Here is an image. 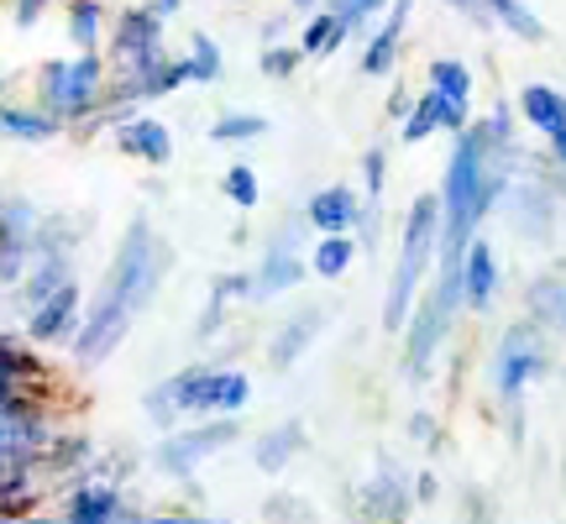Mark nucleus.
Segmentation results:
<instances>
[{"label":"nucleus","mask_w":566,"mask_h":524,"mask_svg":"<svg viewBox=\"0 0 566 524\" xmlns=\"http://www.w3.org/2000/svg\"><path fill=\"white\" fill-rule=\"evenodd\" d=\"M168 273H174V247L163 242V231L147 216H132L111 262H105L101 283H95V294L84 300L80 336L69 346L80 373H95V367H105L122 352L126 336L137 331V321L153 310Z\"/></svg>","instance_id":"1"},{"label":"nucleus","mask_w":566,"mask_h":524,"mask_svg":"<svg viewBox=\"0 0 566 524\" xmlns=\"http://www.w3.org/2000/svg\"><path fill=\"white\" fill-rule=\"evenodd\" d=\"M247 404H252V373L247 367L189 363L142 394V415L158 436H168L189 420H242Z\"/></svg>","instance_id":"2"},{"label":"nucleus","mask_w":566,"mask_h":524,"mask_svg":"<svg viewBox=\"0 0 566 524\" xmlns=\"http://www.w3.org/2000/svg\"><path fill=\"white\" fill-rule=\"evenodd\" d=\"M436 252H441V200L436 195H415L405 210V226H399V258H394V273H388L384 289V315H378L388 336L405 331L424 279L436 273Z\"/></svg>","instance_id":"3"},{"label":"nucleus","mask_w":566,"mask_h":524,"mask_svg":"<svg viewBox=\"0 0 566 524\" xmlns=\"http://www.w3.org/2000/svg\"><path fill=\"white\" fill-rule=\"evenodd\" d=\"M105 84H111L105 53H69V59H42L32 74V95L48 116H59L63 132H80L105 111Z\"/></svg>","instance_id":"4"},{"label":"nucleus","mask_w":566,"mask_h":524,"mask_svg":"<svg viewBox=\"0 0 566 524\" xmlns=\"http://www.w3.org/2000/svg\"><path fill=\"white\" fill-rule=\"evenodd\" d=\"M59 430L63 425L53 415V384L0 399V472L6 467H38L42 472V451L53 446Z\"/></svg>","instance_id":"5"},{"label":"nucleus","mask_w":566,"mask_h":524,"mask_svg":"<svg viewBox=\"0 0 566 524\" xmlns=\"http://www.w3.org/2000/svg\"><path fill=\"white\" fill-rule=\"evenodd\" d=\"M551 336L541 325L520 315L514 325H504V336L493 346V363H488V378H493V394L504 399V409L525 404V388L551 378Z\"/></svg>","instance_id":"6"},{"label":"nucleus","mask_w":566,"mask_h":524,"mask_svg":"<svg viewBox=\"0 0 566 524\" xmlns=\"http://www.w3.org/2000/svg\"><path fill=\"white\" fill-rule=\"evenodd\" d=\"M237 441H242V420H189V425H179V430L158 436L147 467L163 472L168 483H195L200 467L216 462V457L231 451Z\"/></svg>","instance_id":"7"},{"label":"nucleus","mask_w":566,"mask_h":524,"mask_svg":"<svg viewBox=\"0 0 566 524\" xmlns=\"http://www.w3.org/2000/svg\"><path fill=\"white\" fill-rule=\"evenodd\" d=\"M499 216H504L509 231L525 237L530 247H551L556 242V221H562V200H556V189H551V184L525 163V174L504 189Z\"/></svg>","instance_id":"8"},{"label":"nucleus","mask_w":566,"mask_h":524,"mask_svg":"<svg viewBox=\"0 0 566 524\" xmlns=\"http://www.w3.org/2000/svg\"><path fill=\"white\" fill-rule=\"evenodd\" d=\"M189 84V69H184V53H163L153 63H132V69H111V84H105V111H142L153 101H168Z\"/></svg>","instance_id":"9"},{"label":"nucleus","mask_w":566,"mask_h":524,"mask_svg":"<svg viewBox=\"0 0 566 524\" xmlns=\"http://www.w3.org/2000/svg\"><path fill=\"white\" fill-rule=\"evenodd\" d=\"M415 509V472H405L394 457H378L373 478L352 488V520L363 524H405Z\"/></svg>","instance_id":"10"},{"label":"nucleus","mask_w":566,"mask_h":524,"mask_svg":"<svg viewBox=\"0 0 566 524\" xmlns=\"http://www.w3.org/2000/svg\"><path fill=\"white\" fill-rule=\"evenodd\" d=\"M168 53V21L153 17L147 6H122L111 32H105V59L111 69H132V63H153Z\"/></svg>","instance_id":"11"},{"label":"nucleus","mask_w":566,"mask_h":524,"mask_svg":"<svg viewBox=\"0 0 566 524\" xmlns=\"http://www.w3.org/2000/svg\"><path fill=\"white\" fill-rule=\"evenodd\" d=\"M80 321H84V283L69 279L63 289H53L42 304H32L27 315H21V336L48 352V346H74L80 336Z\"/></svg>","instance_id":"12"},{"label":"nucleus","mask_w":566,"mask_h":524,"mask_svg":"<svg viewBox=\"0 0 566 524\" xmlns=\"http://www.w3.org/2000/svg\"><path fill=\"white\" fill-rule=\"evenodd\" d=\"M325 321H331L325 304H300V310L268 336V367H273V373H294V367L310 357V346L321 342Z\"/></svg>","instance_id":"13"},{"label":"nucleus","mask_w":566,"mask_h":524,"mask_svg":"<svg viewBox=\"0 0 566 524\" xmlns=\"http://www.w3.org/2000/svg\"><path fill=\"white\" fill-rule=\"evenodd\" d=\"M111 142H116V153L142 168H168L174 163V132L168 122L158 116H147V111H132L122 126H111Z\"/></svg>","instance_id":"14"},{"label":"nucleus","mask_w":566,"mask_h":524,"mask_svg":"<svg viewBox=\"0 0 566 524\" xmlns=\"http://www.w3.org/2000/svg\"><path fill=\"white\" fill-rule=\"evenodd\" d=\"M504 289V268H499V247L488 242L483 231L472 237V247L462 252V304L472 315H488L493 300Z\"/></svg>","instance_id":"15"},{"label":"nucleus","mask_w":566,"mask_h":524,"mask_svg":"<svg viewBox=\"0 0 566 524\" xmlns=\"http://www.w3.org/2000/svg\"><path fill=\"white\" fill-rule=\"evenodd\" d=\"M472 126V105H457L446 101V95H436V90H424V95H415V111L405 116V126H399V137H405V147H420V142L441 137V132H467Z\"/></svg>","instance_id":"16"},{"label":"nucleus","mask_w":566,"mask_h":524,"mask_svg":"<svg viewBox=\"0 0 566 524\" xmlns=\"http://www.w3.org/2000/svg\"><path fill=\"white\" fill-rule=\"evenodd\" d=\"M126 509V488L101 483V478H80L63 488V524H116V514Z\"/></svg>","instance_id":"17"},{"label":"nucleus","mask_w":566,"mask_h":524,"mask_svg":"<svg viewBox=\"0 0 566 524\" xmlns=\"http://www.w3.org/2000/svg\"><path fill=\"white\" fill-rule=\"evenodd\" d=\"M357 216H363V189L352 184H325L304 200V221L315 237H342V231H357Z\"/></svg>","instance_id":"18"},{"label":"nucleus","mask_w":566,"mask_h":524,"mask_svg":"<svg viewBox=\"0 0 566 524\" xmlns=\"http://www.w3.org/2000/svg\"><path fill=\"white\" fill-rule=\"evenodd\" d=\"M304 451H310V430H304V420H279V425H268V430L252 436V467H258L263 478L289 472Z\"/></svg>","instance_id":"19"},{"label":"nucleus","mask_w":566,"mask_h":524,"mask_svg":"<svg viewBox=\"0 0 566 524\" xmlns=\"http://www.w3.org/2000/svg\"><path fill=\"white\" fill-rule=\"evenodd\" d=\"M405 27H409L405 6H388L384 17L373 21V32L363 38V74L367 80H388V74L399 69V53H405Z\"/></svg>","instance_id":"20"},{"label":"nucleus","mask_w":566,"mask_h":524,"mask_svg":"<svg viewBox=\"0 0 566 524\" xmlns=\"http://www.w3.org/2000/svg\"><path fill=\"white\" fill-rule=\"evenodd\" d=\"M95 457H101V451H95V436H84V430H59L53 446L42 451V478L69 488V483H80V478H90Z\"/></svg>","instance_id":"21"},{"label":"nucleus","mask_w":566,"mask_h":524,"mask_svg":"<svg viewBox=\"0 0 566 524\" xmlns=\"http://www.w3.org/2000/svg\"><path fill=\"white\" fill-rule=\"evenodd\" d=\"M525 315L551 342H566V273H535L525 283Z\"/></svg>","instance_id":"22"},{"label":"nucleus","mask_w":566,"mask_h":524,"mask_svg":"<svg viewBox=\"0 0 566 524\" xmlns=\"http://www.w3.org/2000/svg\"><path fill=\"white\" fill-rule=\"evenodd\" d=\"M42 488H48V478L38 467H6L0 472V524H21L27 514H38Z\"/></svg>","instance_id":"23"},{"label":"nucleus","mask_w":566,"mask_h":524,"mask_svg":"<svg viewBox=\"0 0 566 524\" xmlns=\"http://www.w3.org/2000/svg\"><path fill=\"white\" fill-rule=\"evenodd\" d=\"M514 116L530 126V132H541V137H556L566 132V95L556 84H525L520 90V101H514Z\"/></svg>","instance_id":"24"},{"label":"nucleus","mask_w":566,"mask_h":524,"mask_svg":"<svg viewBox=\"0 0 566 524\" xmlns=\"http://www.w3.org/2000/svg\"><path fill=\"white\" fill-rule=\"evenodd\" d=\"M69 279H80V262H59V258H32V268H27V279L17 283V289H11V310H17V315H27V310H32V304H42L48 300V294H53V289H63V283Z\"/></svg>","instance_id":"25"},{"label":"nucleus","mask_w":566,"mask_h":524,"mask_svg":"<svg viewBox=\"0 0 566 524\" xmlns=\"http://www.w3.org/2000/svg\"><path fill=\"white\" fill-rule=\"evenodd\" d=\"M0 137L6 142H27V147H38V142H53L63 137V122L59 116H48L38 101L21 105V101H0Z\"/></svg>","instance_id":"26"},{"label":"nucleus","mask_w":566,"mask_h":524,"mask_svg":"<svg viewBox=\"0 0 566 524\" xmlns=\"http://www.w3.org/2000/svg\"><path fill=\"white\" fill-rule=\"evenodd\" d=\"M63 17L74 53H105V0H63Z\"/></svg>","instance_id":"27"},{"label":"nucleus","mask_w":566,"mask_h":524,"mask_svg":"<svg viewBox=\"0 0 566 524\" xmlns=\"http://www.w3.org/2000/svg\"><path fill=\"white\" fill-rule=\"evenodd\" d=\"M357 252H363V247H357V237H352V231H342V237H321V242H310V273H315V279L321 283H342L346 273H352V262H357Z\"/></svg>","instance_id":"28"},{"label":"nucleus","mask_w":566,"mask_h":524,"mask_svg":"<svg viewBox=\"0 0 566 524\" xmlns=\"http://www.w3.org/2000/svg\"><path fill=\"white\" fill-rule=\"evenodd\" d=\"M342 42H352L346 21H342V17H331V11L321 6V11H310V21L300 27V42H294V48H300L304 59H331V53H336Z\"/></svg>","instance_id":"29"},{"label":"nucleus","mask_w":566,"mask_h":524,"mask_svg":"<svg viewBox=\"0 0 566 524\" xmlns=\"http://www.w3.org/2000/svg\"><path fill=\"white\" fill-rule=\"evenodd\" d=\"M184 69H189V84H221L226 80V53L210 32H189V48H184Z\"/></svg>","instance_id":"30"},{"label":"nucleus","mask_w":566,"mask_h":524,"mask_svg":"<svg viewBox=\"0 0 566 524\" xmlns=\"http://www.w3.org/2000/svg\"><path fill=\"white\" fill-rule=\"evenodd\" d=\"M424 90H436V95H446V101H457V105H472V69L462 59H430Z\"/></svg>","instance_id":"31"},{"label":"nucleus","mask_w":566,"mask_h":524,"mask_svg":"<svg viewBox=\"0 0 566 524\" xmlns=\"http://www.w3.org/2000/svg\"><path fill=\"white\" fill-rule=\"evenodd\" d=\"M268 116H258V111H226V116H216L210 122V142H221V147H247V142L268 137Z\"/></svg>","instance_id":"32"},{"label":"nucleus","mask_w":566,"mask_h":524,"mask_svg":"<svg viewBox=\"0 0 566 524\" xmlns=\"http://www.w3.org/2000/svg\"><path fill=\"white\" fill-rule=\"evenodd\" d=\"M488 11H493V27L514 32L520 42H546V21L530 11V0H488Z\"/></svg>","instance_id":"33"},{"label":"nucleus","mask_w":566,"mask_h":524,"mask_svg":"<svg viewBox=\"0 0 566 524\" xmlns=\"http://www.w3.org/2000/svg\"><path fill=\"white\" fill-rule=\"evenodd\" d=\"M32 242H38V237H11V231H0V304L11 300V289L27 279V268H32Z\"/></svg>","instance_id":"34"},{"label":"nucleus","mask_w":566,"mask_h":524,"mask_svg":"<svg viewBox=\"0 0 566 524\" xmlns=\"http://www.w3.org/2000/svg\"><path fill=\"white\" fill-rule=\"evenodd\" d=\"M221 195L231 205H237V210H258V205H263V179H258V168H252V163H231V168H226L221 174Z\"/></svg>","instance_id":"35"},{"label":"nucleus","mask_w":566,"mask_h":524,"mask_svg":"<svg viewBox=\"0 0 566 524\" xmlns=\"http://www.w3.org/2000/svg\"><path fill=\"white\" fill-rule=\"evenodd\" d=\"M42 210L32 195H6L0 200V231H11V237H38V226H42Z\"/></svg>","instance_id":"36"},{"label":"nucleus","mask_w":566,"mask_h":524,"mask_svg":"<svg viewBox=\"0 0 566 524\" xmlns=\"http://www.w3.org/2000/svg\"><path fill=\"white\" fill-rule=\"evenodd\" d=\"M321 6L331 11V17L346 21V32H352V38H367V27L384 17L394 0H321Z\"/></svg>","instance_id":"37"},{"label":"nucleus","mask_w":566,"mask_h":524,"mask_svg":"<svg viewBox=\"0 0 566 524\" xmlns=\"http://www.w3.org/2000/svg\"><path fill=\"white\" fill-rule=\"evenodd\" d=\"M263 524H321V514H315V504L300 499V493H268Z\"/></svg>","instance_id":"38"},{"label":"nucleus","mask_w":566,"mask_h":524,"mask_svg":"<svg viewBox=\"0 0 566 524\" xmlns=\"http://www.w3.org/2000/svg\"><path fill=\"white\" fill-rule=\"evenodd\" d=\"M137 467H142V457L132 451V446H111V451H101V457H95V467H90V478H101V483L126 488L132 478H137Z\"/></svg>","instance_id":"39"},{"label":"nucleus","mask_w":566,"mask_h":524,"mask_svg":"<svg viewBox=\"0 0 566 524\" xmlns=\"http://www.w3.org/2000/svg\"><path fill=\"white\" fill-rule=\"evenodd\" d=\"M384 189H388V147H367L363 153V200L367 205H384Z\"/></svg>","instance_id":"40"},{"label":"nucleus","mask_w":566,"mask_h":524,"mask_svg":"<svg viewBox=\"0 0 566 524\" xmlns=\"http://www.w3.org/2000/svg\"><path fill=\"white\" fill-rule=\"evenodd\" d=\"M300 63H304V53L294 42H273V48H263V59H258V74H268V80H294Z\"/></svg>","instance_id":"41"},{"label":"nucleus","mask_w":566,"mask_h":524,"mask_svg":"<svg viewBox=\"0 0 566 524\" xmlns=\"http://www.w3.org/2000/svg\"><path fill=\"white\" fill-rule=\"evenodd\" d=\"M210 300H221L226 310L231 304H252V273H221L210 283Z\"/></svg>","instance_id":"42"},{"label":"nucleus","mask_w":566,"mask_h":524,"mask_svg":"<svg viewBox=\"0 0 566 524\" xmlns=\"http://www.w3.org/2000/svg\"><path fill=\"white\" fill-rule=\"evenodd\" d=\"M462 524H499V504L488 488H467L462 493Z\"/></svg>","instance_id":"43"},{"label":"nucleus","mask_w":566,"mask_h":524,"mask_svg":"<svg viewBox=\"0 0 566 524\" xmlns=\"http://www.w3.org/2000/svg\"><path fill=\"white\" fill-rule=\"evenodd\" d=\"M142 524H237L226 514H205V509H147Z\"/></svg>","instance_id":"44"},{"label":"nucleus","mask_w":566,"mask_h":524,"mask_svg":"<svg viewBox=\"0 0 566 524\" xmlns=\"http://www.w3.org/2000/svg\"><path fill=\"white\" fill-rule=\"evenodd\" d=\"M352 237H357L363 252H378V237H384V205L363 200V216H357V231H352Z\"/></svg>","instance_id":"45"},{"label":"nucleus","mask_w":566,"mask_h":524,"mask_svg":"<svg viewBox=\"0 0 566 524\" xmlns=\"http://www.w3.org/2000/svg\"><path fill=\"white\" fill-rule=\"evenodd\" d=\"M405 430H409V441H420L424 451H441V420H436L430 409H415Z\"/></svg>","instance_id":"46"},{"label":"nucleus","mask_w":566,"mask_h":524,"mask_svg":"<svg viewBox=\"0 0 566 524\" xmlns=\"http://www.w3.org/2000/svg\"><path fill=\"white\" fill-rule=\"evenodd\" d=\"M226 331V304L221 300H205V310H200V321H195V331H189V336H195V342H216V336H221Z\"/></svg>","instance_id":"47"},{"label":"nucleus","mask_w":566,"mask_h":524,"mask_svg":"<svg viewBox=\"0 0 566 524\" xmlns=\"http://www.w3.org/2000/svg\"><path fill=\"white\" fill-rule=\"evenodd\" d=\"M441 6H451L457 17H467L478 32H493V11H488V0H441Z\"/></svg>","instance_id":"48"},{"label":"nucleus","mask_w":566,"mask_h":524,"mask_svg":"<svg viewBox=\"0 0 566 524\" xmlns=\"http://www.w3.org/2000/svg\"><path fill=\"white\" fill-rule=\"evenodd\" d=\"M436 499H441V478H436V472H430V467H420V472H415V504H436Z\"/></svg>","instance_id":"49"},{"label":"nucleus","mask_w":566,"mask_h":524,"mask_svg":"<svg viewBox=\"0 0 566 524\" xmlns=\"http://www.w3.org/2000/svg\"><path fill=\"white\" fill-rule=\"evenodd\" d=\"M409 111H415V95H409L405 84H394V90H388V122H399V126H405Z\"/></svg>","instance_id":"50"},{"label":"nucleus","mask_w":566,"mask_h":524,"mask_svg":"<svg viewBox=\"0 0 566 524\" xmlns=\"http://www.w3.org/2000/svg\"><path fill=\"white\" fill-rule=\"evenodd\" d=\"M546 163H551V168H562V174H566V132H556V137L546 142Z\"/></svg>","instance_id":"51"},{"label":"nucleus","mask_w":566,"mask_h":524,"mask_svg":"<svg viewBox=\"0 0 566 524\" xmlns=\"http://www.w3.org/2000/svg\"><path fill=\"white\" fill-rule=\"evenodd\" d=\"M142 6H147L153 17H163V21H174L184 11V0H142Z\"/></svg>","instance_id":"52"},{"label":"nucleus","mask_w":566,"mask_h":524,"mask_svg":"<svg viewBox=\"0 0 566 524\" xmlns=\"http://www.w3.org/2000/svg\"><path fill=\"white\" fill-rule=\"evenodd\" d=\"M283 27H289V21H283V17H268V21H263V48H273V42H283Z\"/></svg>","instance_id":"53"},{"label":"nucleus","mask_w":566,"mask_h":524,"mask_svg":"<svg viewBox=\"0 0 566 524\" xmlns=\"http://www.w3.org/2000/svg\"><path fill=\"white\" fill-rule=\"evenodd\" d=\"M21 524H63V520H59V514H42V509H38V514H27Z\"/></svg>","instance_id":"54"},{"label":"nucleus","mask_w":566,"mask_h":524,"mask_svg":"<svg viewBox=\"0 0 566 524\" xmlns=\"http://www.w3.org/2000/svg\"><path fill=\"white\" fill-rule=\"evenodd\" d=\"M11 90H17V80H11V74H0V101H11Z\"/></svg>","instance_id":"55"},{"label":"nucleus","mask_w":566,"mask_h":524,"mask_svg":"<svg viewBox=\"0 0 566 524\" xmlns=\"http://www.w3.org/2000/svg\"><path fill=\"white\" fill-rule=\"evenodd\" d=\"M294 11H321V0H289Z\"/></svg>","instance_id":"56"},{"label":"nucleus","mask_w":566,"mask_h":524,"mask_svg":"<svg viewBox=\"0 0 566 524\" xmlns=\"http://www.w3.org/2000/svg\"><path fill=\"white\" fill-rule=\"evenodd\" d=\"M394 6H405V11H409V6H415V0H394Z\"/></svg>","instance_id":"57"},{"label":"nucleus","mask_w":566,"mask_h":524,"mask_svg":"<svg viewBox=\"0 0 566 524\" xmlns=\"http://www.w3.org/2000/svg\"><path fill=\"white\" fill-rule=\"evenodd\" d=\"M562 483H566V467H562Z\"/></svg>","instance_id":"58"},{"label":"nucleus","mask_w":566,"mask_h":524,"mask_svg":"<svg viewBox=\"0 0 566 524\" xmlns=\"http://www.w3.org/2000/svg\"><path fill=\"white\" fill-rule=\"evenodd\" d=\"M0 200H6V195H0Z\"/></svg>","instance_id":"59"},{"label":"nucleus","mask_w":566,"mask_h":524,"mask_svg":"<svg viewBox=\"0 0 566 524\" xmlns=\"http://www.w3.org/2000/svg\"><path fill=\"white\" fill-rule=\"evenodd\" d=\"M562 378H566V373H562Z\"/></svg>","instance_id":"60"}]
</instances>
